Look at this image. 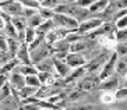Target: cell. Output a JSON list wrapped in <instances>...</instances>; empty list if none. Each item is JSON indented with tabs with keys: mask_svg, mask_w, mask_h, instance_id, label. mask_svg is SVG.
<instances>
[{
	"mask_svg": "<svg viewBox=\"0 0 127 110\" xmlns=\"http://www.w3.org/2000/svg\"><path fill=\"white\" fill-rule=\"evenodd\" d=\"M48 110H53V109H48Z\"/></svg>",
	"mask_w": 127,
	"mask_h": 110,
	"instance_id": "cell-47",
	"label": "cell"
},
{
	"mask_svg": "<svg viewBox=\"0 0 127 110\" xmlns=\"http://www.w3.org/2000/svg\"><path fill=\"white\" fill-rule=\"evenodd\" d=\"M45 42H46V40H45V36H43V35H36V38H35V39L32 40L30 45H28V46H30V50H31V52L36 50V49L41 48L42 45L45 43Z\"/></svg>",
	"mask_w": 127,
	"mask_h": 110,
	"instance_id": "cell-28",
	"label": "cell"
},
{
	"mask_svg": "<svg viewBox=\"0 0 127 110\" xmlns=\"http://www.w3.org/2000/svg\"><path fill=\"white\" fill-rule=\"evenodd\" d=\"M60 1H62V3H66V4H67V3H74L75 0H60Z\"/></svg>",
	"mask_w": 127,
	"mask_h": 110,
	"instance_id": "cell-42",
	"label": "cell"
},
{
	"mask_svg": "<svg viewBox=\"0 0 127 110\" xmlns=\"http://www.w3.org/2000/svg\"><path fill=\"white\" fill-rule=\"evenodd\" d=\"M116 98L117 100H127V86H120L116 91Z\"/></svg>",
	"mask_w": 127,
	"mask_h": 110,
	"instance_id": "cell-36",
	"label": "cell"
},
{
	"mask_svg": "<svg viewBox=\"0 0 127 110\" xmlns=\"http://www.w3.org/2000/svg\"><path fill=\"white\" fill-rule=\"evenodd\" d=\"M115 52L119 56H127V43H117Z\"/></svg>",
	"mask_w": 127,
	"mask_h": 110,
	"instance_id": "cell-37",
	"label": "cell"
},
{
	"mask_svg": "<svg viewBox=\"0 0 127 110\" xmlns=\"http://www.w3.org/2000/svg\"><path fill=\"white\" fill-rule=\"evenodd\" d=\"M122 86H127V73L123 75V80H122Z\"/></svg>",
	"mask_w": 127,
	"mask_h": 110,
	"instance_id": "cell-41",
	"label": "cell"
},
{
	"mask_svg": "<svg viewBox=\"0 0 127 110\" xmlns=\"http://www.w3.org/2000/svg\"><path fill=\"white\" fill-rule=\"evenodd\" d=\"M38 13L41 14V17L43 20H53V17H55V14H56L53 8H48V7H41Z\"/></svg>",
	"mask_w": 127,
	"mask_h": 110,
	"instance_id": "cell-30",
	"label": "cell"
},
{
	"mask_svg": "<svg viewBox=\"0 0 127 110\" xmlns=\"http://www.w3.org/2000/svg\"><path fill=\"white\" fill-rule=\"evenodd\" d=\"M95 0H75L74 3H77L78 6H81V7H85V8H90L91 4L94 3Z\"/></svg>",
	"mask_w": 127,
	"mask_h": 110,
	"instance_id": "cell-40",
	"label": "cell"
},
{
	"mask_svg": "<svg viewBox=\"0 0 127 110\" xmlns=\"http://www.w3.org/2000/svg\"><path fill=\"white\" fill-rule=\"evenodd\" d=\"M53 21L56 24V27H62V28H67V29L71 31H77L80 27V22L71 17L68 14H60V13H56L55 17H53Z\"/></svg>",
	"mask_w": 127,
	"mask_h": 110,
	"instance_id": "cell-3",
	"label": "cell"
},
{
	"mask_svg": "<svg viewBox=\"0 0 127 110\" xmlns=\"http://www.w3.org/2000/svg\"><path fill=\"white\" fill-rule=\"evenodd\" d=\"M71 32V29H67V28H62V27H56L53 31H50L49 33L45 35V40L48 43L53 45L55 42L57 40H62V39H66L67 35Z\"/></svg>",
	"mask_w": 127,
	"mask_h": 110,
	"instance_id": "cell-9",
	"label": "cell"
},
{
	"mask_svg": "<svg viewBox=\"0 0 127 110\" xmlns=\"http://www.w3.org/2000/svg\"><path fill=\"white\" fill-rule=\"evenodd\" d=\"M1 1H6V0H0V3H1Z\"/></svg>",
	"mask_w": 127,
	"mask_h": 110,
	"instance_id": "cell-45",
	"label": "cell"
},
{
	"mask_svg": "<svg viewBox=\"0 0 127 110\" xmlns=\"http://www.w3.org/2000/svg\"><path fill=\"white\" fill-rule=\"evenodd\" d=\"M39 10H35V8H30V7H24V13H23V15L25 17L27 20L28 18H31L32 15H35L38 13Z\"/></svg>",
	"mask_w": 127,
	"mask_h": 110,
	"instance_id": "cell-38",
	"label": "cell"
},
{
	"mask_svg": "<svg viewBox=\"0 0 127 110\" xmlns=\"http://www.w3.org/2000/svg\"><path fill=\"white\" fill-rule=\"evenodd\" d=\"M15 57L18 59V61L21 63L23 66L32 64V61H31V50H30V46H28L27 42H23V43H21V46H20Z\"/></svg>",
	"mask_w": 127,
	"mask_h": 110,
	"instance_id": "cell-13",
	"label": "cell"
},
{
	"mask_svg": "<svg viewBox=\"0 0 127 110\" xmlns=\"http://www.w3.org/2000/svg\"><path fill=\"white\" fill-rule=\"evenodd\" d=\"M15 71H20V73L24 74L25 77H28V75H38V73H39V70H38V67L35 66V64H27V66H23V64H21Z\"/></svg>",
	"mask_w": 127,
	"mask_h": 110,
	"instance_id": "cell-21",
	"label": "cell"
},
{
	"mask_svg": "<svg viewBox=\"0 0 127 110\" xmlns=\"http://www.w3.org/2000/svg\"><path fill=\"white\" fill-rule=\"evenodd\" d=\"M8 82L11 84V86L15 89V91H21L27 85V80H25V75L21 74L20 71H13L10 74V78H8Z\"/></svg>",
	"mask_w": 127,
	"mask_h": 110,
	"instance_id": "cell-12",
	"label": "cell"
},
{
	"mask_svg": "<svg viewBox=\"0 0 127 110\" xmlns=\"http://www.w3.org/2000/svg\"><path fill=\"white\" fill-rule=\"evenodd\" d=\"M55 28H56V24H55L53 20H45V21L36 28V33L38 35H43V36H45L46 33H49L50 31L55 29Z\"/></svg>",
	"mask_w": 127,
	"mask_h": 110,
	"instance_id": "cell-17",
	"label": "cell"
},
{
	"mask_svg": "<svg viewBox=\"0 0 127 110\" xmlns=\"http://www.w3.org/2000/svg\"><path fill=\"white\" fill-rule=\"evenodd\" d=\"M36 35H38L36 29H35V28H31V27H28V28L25 29V42L30 45L31 42L36 38Z\"/></svg>",
	"mask_w": 127,
	"mask_h": 110,
	"instance_id": "cell-33",
	"label": "cell"
},
{
	"mask_svg": "<svg viewBox=\"0 0 127 110\" xmlns=\"http://www.w3.org/2000/svg\"><path fill=\"white\" fill-rule=\"evenodd\" d=\"M11 22L13 25L17 28V31H25L27 28H28V20L24 17V15H15V17H13L11 18Z\"/></svg>",
	"mask_w": 127,
	"mask_h": 110,
	"instance_id": "cell-19",
	"label": "cell"
},
{
	"mask_svg": "<svg viewBox=\"0 0 127 110\" xmlns=\"http://www.w3.org/2000/svg\"><path fill=\"white\" fill-rule=\"evenodd\" d=\"M21 66V63L18 61V59L15 57V59L10 60L8 63H6L4 66H1V73H7V74H11L13 71H15L18 67Z\"/></svg>",
	"mask_w": 127,
	"mask_h": 110,
	"instance_id": "cell-24",
	"label": "cell"
},
{
	"mask_svg": "<svg viewBox=\"0 0 127 110\" xmlns=\"http://www.w3.org/2000/svg\"><path fill=\"white\" fill-rule=\"evenodd\" d=\"M13 92H14V88L11 86V84L8 81L4 82L0 86V100H4V99H7V98H10L13 95Z\"/></svg>",
	"mask_w": 127,
	"mask_h": 110,
	"instance_id": "cell-25",
	"label": "cell"
},
{
	"mask_svg": "<svg viewBox=\"0 0 127 110\" xmlns=\"http://www.w3.org/2000/svg\"><path fill=\"white\" fill-rule=\"evenodd\" d=\"M36 67H38L39 71H46V73L56 74V67H55V60H53V57H48V59H45L43 61L38 63Z\"/></svg>",
	"mask_w": 127,
	"mask_h": 110,
	"instance_id": "cell-16",
	"label": "cell"
},
{
	"mask_svg": "<svg viewBox=\"0 0 127 110\" xmlns=\"http://www.w3.org/2000/svg\"><path fill=\"white\" fill-rule=\"evenodd\" d=\"M0 8L6 13L15 17V15H23L24 13V6L21 4V1H17V0H6V1H1L0 3Z\"/></svg>",
	"mask_w": 127,
	"mask_h": 110,
	"instance_id": "cell-7",
	"label": "cell"
},
{
	"mask_svg": "<svg viewBox=\"0 0 127 110\" xmlns=\"http://www.w3.org/2000/svg\"><path fill=\"white\" fill-rule=\"evenodd\" d=\"M39 88H34V86H28V85H25L21 91H18V96L20 99L24 100V99H28V98H31V96H35L36 95V92Z\"/></svg>",
	"mask_w": 127,
	"mask_h": 110,
	"instance_id": "cell-22",
	"label": "cell"
},
{
	"mask_svg": "<svg viewBox=\"0 0 127 110\" xmlns=\"http://www.w3.org/2000/svg\"><path fill=\"white\" fill-rule=\"evenodd\" d=\"M108 1H109V3H112V1H113V0H108Z\"/></svg>",
	"mask_w": 127,
	"mask_h": 110,
	"instance_id": "cell-44",
	"label": "cell"
},
{
	"mask_svg": "<svg viewBox=\"0 0 127 110\" xmlns=\"http://www.w3.org/2000/svg\"><path fill=\"white\" fill-rule=\"evenodd\" d=\"M52 56H53V46L50 43H48V42H45L41 48H38L36 50L31 52V61H32V64L36 66L38 63L43 61L45 59L52 57Z\"/></svg>",
	"mask_w": 127,
	"mask_h": 110,
	"instance_id": "cell-4",
	"label": "cell"
},
{
	"mask_svg": "<svg viewBox=\"0 0 127 110\" xmlns=\"http://www.w3.org/2000/svg\"><path fill=\"white\" fill-rule=\"evenodd\" d=\"M55 67H56V74L59 77H63V78H67L70 77V74L73 73V68L68 66L66 60H60V59H55Z\"/></svg>",
	"mask_w": 127,
	"mask_h": 110,
	"instance_id": "cell-14",
	"label": "cell"
},
{
	"mask_svg": "<svg viewBox=\"0 0 127 110\" xmlns=\"http://www.w3.org/2000/svg\"><path fill=\"white\" fill-rule=\"evenodd\" d=\"M117 59H119V55H117L116 52H112L109 60L105 63V66L102 67L101 73H99V77H101L102 81L116 74V63H117Z\"/></svg>",
	"mask_w": 127,
	"mask_h": 110,
	"instance_id": "cell-6",
	"label": "cell"
},
{
	"mask_svg": "<svg viewBox=\"0 0 127 110\" xmlns=\"http://www.w3.org/2000/svg\"><path fill=\"white\" fill-rule=\"evenodd\" d=\"M108 6H109L108 0H95V1L91 4V7H90V11H91V14H92V17H95L96 14L102 13Z\"/></svg>",
	"mask_w": 127,
	"mask_h": 110,
	"instance_id": "cell-18",
	"label": "cell"
},
{
	"mask_svg": "<svg viewBox=\"0 0 127 110\" xmlns=\"http://www.w3.org/2000/svg\"><path fill=\"white\" fill-rule=\"evenodd\" d=\"M20 46H21V42L18 39H13V38H8V52L11 53L13 56H17V52H18Z\"/></svg>",
	"mask_w": 127,
	"mask_h": 110,
	"instance_id": "cell-27",
	"label": "cell"
},
{
	"mask_svg": "<svg viewBox=\"0 0 127 110\" xmlns=\"http://www.w3.org/2000/svg\"><path fill=\"white\" fill-rule=\"evenodd\" d=\"M25 80L28 86H34V88H41L42 86L41 80L38 78V75H28V77H25Z\"/></svg>",
	"mask_w": 127,
	"mask_h": 110,
	"instance_id": "cell-31",
	"label": "cell"
},
{
	"mask_svg": "<svg viewBox=\"0 0 127 110\" xmlns=\"http://www.w3.org/2000/svg\"><path fill=\"white\" fill-rule=\"evenodd\" d=\"M127 73V56H119L117 63H116V74L123 77Z\"/></svg>",
	"mask_w": 127,
	"mask_h": 110,
	"instance_id": "cell-20",
	"label": "cell"
},
{
	"mask_svg": "<svg viewBox=\"0 0 127 110\" xmlns=\"http://www.w3.org/2000/svg\"><path fill=\"white\" fill-rule=\"evenodd\" d=\"M90 96V93L85 91H82L80 88H73L70 92L66 93V99H64L63 107L68 106V105H74V103H81L85 102V99Z\"/></svg>",
	"mask_w": 127,
	"mask_h": 110,
	"instance_id": "cell-5",
	"label": "cell"
},
{
	"mask_svg": "<svg viewBox=\"0 0 127 110\" xmlns=\"http://www.w3.org/2000/svg\"><path fill=\"white\" fill-rule=\"evenodd\" d=\"M113 52H115V50H113ZM110 55H112V52H110V50H103L102 53H99L96 57L91 59L90 61L85 64L87 73H88V74H99V73H101V70H102V67L105 66V63L109 60Z\"/></svg>",
	"mask_w": 127,
	"mask_h": 110,
	"instance_id": "cell-2",
	"label": "cell"
},
{
	"mask_svg": "<svg viewBox=\"0 0 127 110\" xmlns=\"http://www.w3.org/2000/svg\"><path fill=\"white\" fill-rule=\"evenodd\" d=\"M66 63L71 68H77V67H82L88 63V59L85 57L84 53H74V52H70L66 57Z\"/></svg>",
	"mask_w": 127,
	"mask_h": 110,
	"instance_id": "cell-10",
	"label": "cell"
},
{
	"mask_svg": "<svg viewBox=\"0 0 127 110\" xmlns=\"http://www.w3.org/2000/svg\"><path fill=\"white\" fill-rule=\"evenodd\" d=\"M99 100H101V103H103V105H110V103H115L116 100H117V98H116V92L102 91L101 96H99Z\"/></svg>",
	"mask_w": 127,
	"mask_h": 110,
	"instance_id": "cell-26",
	"label": "cell"
},
{
	"mask_svg": "<svg viewBox=\"0 0 127 110\" xmlns=\"http://www.w3.org/2000/svg\"><path fill=\"white\" fill-rule=\"evenodd\" d=\"M43 21H45V20L41 17V14H39V13H36V14L32 15L31 18H28V27H31V28H35V29H36V28L41 25Z\"/></svg>",
	"mask_w": 127,
	"mask_h": 110,
	"instance_id": "cell-29",
	"label": "cell"
},
{
	"mask_svg": "<svg viewBox=\"0 0 127 110\" xmlns=\"http://www.w3.org/2000/svg\"><path fill=\"white\" fill-rule=\"evenodd\" d=\"M103 110H112V109H103Z\"/></svg>",
	"mask_w": 127,
	"mask_h": 110,
	"instance_id": "cell-46",
	"label": "cell"
},
{
	"mask_svg": "<svg viewBox=\"0 0 127 110\" xmlns=\"http://www.w3.org/2000/svg\"><path fill=\"white\" fill-rule=\"evenodd\" d=\"M38 1H39V3L42 4V3H43V1H45V0H38Z\"/></svg>",
	"mask_w": 127,
	"mask_h": 110,
	"instance_id": "cell-43",
	"label": "cell"
},
{
	"mask_svg": "<svg viewBox=\"0 0 127 110\" xmlns=\"http://www.w3.org/2000/svg\"><path fill=\"white\" fill-rule=\"evenodd\" d=\"M1 33H4L7 38H13V39H18V31L13 25V22H7L6 27L1 29Z\"/></svg>",
	"mask_w": 127,
	"mask_h": 110,
	"instance_id": "cell-23",
	"label": "cell"
},
{
	"mask_svg": "<svg viewBox=\"0 0 127 110\" xmlns=\"http://www.w3.org/2000/svg\"><path fill=\"white\" fill-rule=\"evenodd\" d=\"M116 40L119 43H127V28L116 31Z\"/></svg>",
	"mask_w": 127,
	"mask_h": 110,
	"instance_id": "cell-34",
	"label": "cell"
},
{
	"mask_svg": "<svg viewBox=\"0 0 127 110\" xmlns=\"http://www.w3.org/2000/svg\"><path fill=\"white\" fill-rule=\"evenodd\" d=\"M101 84L102 80L99 74H87L85 77H82L77 82V88L88 92V93H92L95 91H101Z\"/></svg>",
	"mask_w": 127,
	"mask_h": 110,
	"instance_id": "cell-1",
	"label": "cell"
},
{
	"mask_svg": "<svg viewBox=\"0 0 127 110\" xmlns=\"http://www.w3.org/2000/svg\"><path fill=\"white\" fill-rule=\"evenodd\" d=\"M105 20L99 18V17H91V18L82 21L78 27V32L84 33V35H88L90 32L95 31L96 28H99L101 25H103Z\"/></svg>",
	"mask_w": 127,
	"mask_h": 110,
	"instance_id": "cell-8",
	"label": "cell"
},
{
	"mask_svg": "<svg viewBox=\"0 0 127 110\" xmlns=\"http://www.w3.org/2000/svg\"><path fill=\"white\" fill-rule=\"evenodd\" d=\"M116 27L117 29H126L127 28V15H124L123 18H120L116 21Z\"/></svg>",
	"mask_w": 127,
	"mask_h": 110,
	"instance_id": "cell-39",
	"label": "cell"
},
{
	"mask_svg": "<svg viewBox=\"0 0 127 110\" xmlns=\"http://www.w3.org/2000/svg\"><path fill=\"white\" fill-rule=\"evenodd\" d=\"M122 86V80H120V75L115 74L112 77L106 78V80L102 81L101 84V91H106V92H115Z\"/></svg>",
	"mask_w": 127,
	"mask_h": 110,
	"instance_id": "cell-11",
	"label": "cell"
},
{
	"mask_svg": "<svg viewBox=\"0 0 127 110\" xmlns=\"http://www.w3.org/2000/svg\"><path fill=\"white\" fill-rule=\"evenodd\" d=\"M13 59H15V57L10 53V52H0V63H1V66H4L6 63H8Z\"/></svg>",
	"mask_w": 127,
	"mask_h": 110,
	"instance_id": "cell-35",
	"label": "cell"
},
{
	"mask_svg": "<svg viewBox=\"0 0 127 110\" xmlns=\"http://www.w3.org/2000/svg\"><path fill=\"white\" fill-rule=\"evenodd\" d=\"M64 110H103L101 105H95L91 102H81V103H74V105H68L64 107Z\"/></svg>",
	"mask_w": 127,
	"mask_h": 110,
	"instance_id": "cell-15",
	"label": "cell"
},
{
	"mask_svg": "<svg viewBox=\"0 0 127 110\" xmlns=\"http://www.w3.org/2000/svg\"><path fill=\"white\" fill-rule=\"evenodd\" d=\"M21 4L24 7H30V8H35V10H39L42 7V4L38 1V0H20Z\"/></svg>",
	"mask_w": 127,
	"mask_h": 110,
	"instance_id": "cell-32",
	"label": "cell"
}]
</instances>
